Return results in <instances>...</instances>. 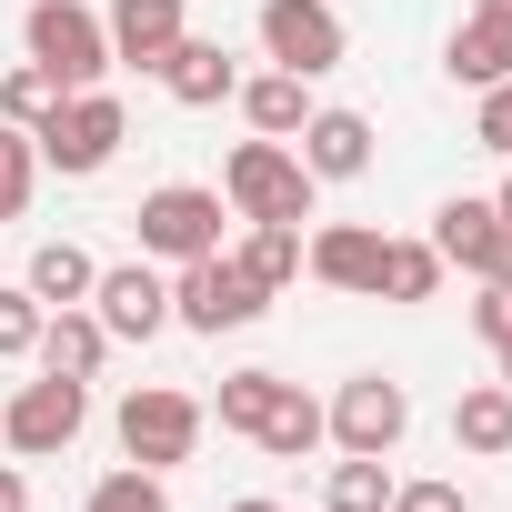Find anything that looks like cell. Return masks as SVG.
Wrapping results in <instances>:
<instances>
[{"mask_svg": "<svg viewBox=\"0 0 512 512\" xmlns=\"http://www.w3.org/2000/svg\"><path fill=\"white\" fill-rule=\"evenodd\" d=\"M41 322H51V312H41L21 282L0 292V362H31V352H41Z\"/></svg>", "mask_w": 512, "mask_h": 512, "instance_id": "29", "label": "cell"}, {"mask_svg": "<svg viewBox=\"0 0 512 512\" xmlns=\"http://www.w3.org/2000/svg\"><path fill=\"white\" fill-rule=\"evenodd\" d=\"M472 332H482L492 352L512 342V282H482V302H472Z\"/></svg>", "mask_w": 512, "mask_h": 512, "instance_id": "31", "label": "cell"}, {"mask_svg": "<svg viewBox=\"0 0 512 512\" xmlns=\"http://www.w3.org/2000/svg\"><path fill=\"white\" fill-rule=\"evenodd\" d=\"M492 211H502V221H512V181H502V191H492Z\"/></svg>", "mask_w": 512, "mask_h": 512, "instance_id": "36", "label": "cell"}, {"mask_svg": "<svg viewBox=\"0 0 512 512\" xmlns=\"http://www.w3.org/2000/svg\"><path fill=\"white\" fill-rule=\"evenodd\" d=\"M241 272L262 282V292H292V282H302V221H251Z\"/></svg>", "mask_w": 512, "mask_h": 512, "instance_id": "23", "label": "cell"}, {"mask_svg": "<svg viewBox=\"0 0 512 512\" xmlns=\"http://www.w3.org/2000/svg\"><path fill=\"white\" fill-rule=\"evenodd\" d=\"M101 31H111V71H161L191 21H181V0H111Z\"/></svg>", "mask_w": 512, "mask_h": 512, "instance_id": "14", "label": "cell"}, {"mask_svg": "<svg viewBox=\"0 0 512 512\" xmlns=\"http://www.w3.org/2000/svg\"><path fill=\"white\" fill-rule=\"evenodd\" d=\"M322 512H392V472H382V452H342L332 482H322Z\"/></svg>", "mask_w": 512, "mask_h": 512, "instance_id": "24", "label": "cell"}, {"mask_svg": "<svg viewBox=\"0 0 512 512\" xmlns=\"http://www.w3.org/2000/svg\"><path fill=\"white\" fill-rule=\"evenodd\" d=\"M472 141L512 161V81H492V91H482V111H472Z\"/></svg>", "mask_w": 512, "mask_h": 512, "instance_id": "30", "label": "cell"}, {"mask_svg": "<svg viewBox=\"0 0 512 512\" xmlns=\"http://www.w3.org/2000/svg\"><path fill=\"white\" fill-rule=\"evenodd\" d=\"M81 512H171V482L161 472H141V462H121V472H101L91 482V502Z\"/></svg>", "mask_w": 512, "mask_h": 512, "instance_id": "28", "label": "cell"}, {"mask_svg": "<svg viewBox=\"0 0 512 512\" xmlns=\"http://www.w3.org/2000/svg\"><path fill=\"white\" fill-rule=\"evenodd\" d=\"M221 512H282V502H262V492H251V502H221Z\"/></svg>", "mask_w": 512, "mask_h": 512, "instance_id": "34", "label": "cell"}, {"mask_svg": "<svg viewBox=\"0 0 512 512\" xmlns=\"http://www.w3.org/2000/svg\"><path fill=\"white\" fill-rule=\"evenodd\" d=\"M91 312H101L111 342H151V332H171V272H151V262H111V272L91 282Z\"/></svg>", "mask_w": 512, "mask_h": 512, "instance_id": "11", "label": "cell"}, {"mask_svg": "<svg viewBox=\"0 0 512 512\" xmlns=\"http://www.w3.org/2000/svg\"><path fill=\"white\" fill-rule=\"evenodd\" d=\"M151 81H161V91H171L181 111H221V101L241 91V61H231L221 41H201V31H181V41H171V61H161Z\"/></svg>", "mask_w": 512, "mask_h": 512, "instance_id": "15", "label": "cell"}, {"mask_svg": "<svg viewBox=\"0 0 512 512\" xmlns=\"http://www.w3.org/2000/svg\"><path fill=\"white\" fill-rule=\"evenodd\" d=\"M322 432L342 442V452H402V432H412V392L402 382H382V372H352L332 402H322Z\"/></svg>", "mask_w": 512, "mask_h": 512, "instance_id": "9", "label": "cell"}, {"mask_svg": "<svg viewBox=\"0 0 512 512\" xmlns=\"http://www.w3.org/2000/svg\"><path fill=\"white\" fill-rule=\"evenodd\" d=\"M91 282H101V262L81 241H41L31 251V272H21V292L41 302V312H71V302H91Z\"/></svg>", "mask_w": 512, "mask_h": 512, "instance_id": "19", "label": "cell"}, {"mask_svg": "<svg viewBox=\"0 0 512 512\" xmlns=\"http://www.w3.org/2000/svg\"><path fill=\"white\" fill-rule=\"evenodd\" d=\"M0 512H31V482H21V462H0Z\"/></svg>", "mask_w": 512, "mask_h": 512, "instance_id": "33", "label": "cell"}, {"mask_svg": "<svg viewBox=\"0 0 512 512\" xmlns=\"http://www.w3.org/2000/svg\"><path fill=\"white\" fill-rule=\"evenodd\" d=\"M312 201H322V181L302 171V151L292 141H231V161H221V211L231 221H312Z\"/></svg>", "mask_w": 512, "mask_h": 512, "instance_id": "1", "label": "cell"}, {"mask_svg": "<svg viewBox=\"0 0 512 512\" xmlns=\"http://www.w3.org/2000/svg\"><path fill=\"white\" fill-rule=\"evenodd\" d=\"M81 422H91V382H61V372H41V382H21L11 402H0V442H11L21 462L71 452V442H81Z\"/></svg>", "mask_w": 512, "mask_h": 512, "instance_id": "7", "label": "cell"}, {"mask_svg": "<svg viewBox=\"0 0 512 512\" xmlns=\"http://www.w3.org/2000/svg\"><path fill=\"white\" fill-rule=\"evenodd\" d=\"M492 362H502V392H512V342H502V352H492Z\"/></svg>", "mask_w": 512, "mask_h": 512, "instance_id": "35", "label": "cell"}, {"mask_svg": "<svg viewBox=\"0 0 512 512\" xmlns=\"http://www.w3.org/2000/svg\"><path fill=\"white\" fill-rule=\"evenodd\" d=\"M31 191H41V141L21 121H0V221H21Z\"/></svg>", "mask_w": 512, "mask_h": 512, "instance_id": "26", "label": "cell"}, {"mask_svg": "<svg viewBox=\"0 0 512 512\" xmlns=\"http://www.w3.org/2000/svg\"><path fill=\"white\" fill-rule=\"evenodd\" d=\"M272 402H282V372H262V362H251V372H221V432H262L272 422Z\"/></svg>", "mask_w": 512, "mask_h": 512, "instance_id": "25", "label": "cell"}, {"mask_svg": "<svg viewBox=\"0 0 512 512\" xmlns=\"http://www.w3.org/2000/svg\"><path fill=\"white\" fill-rule=\"evenodd\" d=\"M432 251H442V272H472V282H512V221L472 191H452L432 211Z\"/></svg>", "mask_w": 512, "mask_h": 512, "instance_id": "10", "label": "cell"}, {"mask_svg": "<svg viewBox=\"0 0 512 512\" xmlns=\"http://www.w3.org/2000/svg\"><path fill=\"white\" fill-rule=\"evenodd\" d=\"M231 101H241V121H251V131H262V141H292V131H302V121L322 111L302 71H262V81H241Z\"/></svg>", "mask_w": 512, "mask_h": 512, "instance_id": "18", "label": "cell"}, {"mask_svg": "<svg viewBox=\"0 0 512 512\" xmlns=\"http://www.w3.org/2000/svg\"><path fill=\"white\" fill-rule=\"evenodd\" d=\"M382 241H392V231H372V221H322V231L302 241V272L372 302V282H382Z\"/></svg>", "mask_w": 512, "mask_h": 512, "instance_id": "13", "label": "cell"}, {"mask_svg": "<svg viewBox=\"0 0 512 512\" xmlns=\"http://www.w3.org/2000/svg\"><path fill=\"white\" fill-rule=\"evenodd\" d=\"M392 512H462V482H392Z\"/></svg>", "mask_w": 512, "mask_h": 512, "instance_id": "32", "label": "cell"}, {"mask_svg": "<svg viewBox=\"0 0 512 512\" xmlns=\"http://www.w3.org/2000/svg\"><path fill=\"white\" fill-rule=\"evenodd\" d=\"M442 251L432 241H382V282H372V302H442Z\"/></svg>", "mask_w": 512, "mask_h": 512, "instance_id": "21", "label": "cell"}, {"mask_svg": "<svg viewBox=\"0 0 512 512\" xmlns=\"http://www.w3.org/2000/svg\"><path fill=\"white\" fill-rule=\"evenodd\" d=\"M251 442H262L272 462H302V452H322L332 432H322V402H312L302 382H282V402H272V422H262V432H251Z\"/></svg>", "mask_w": 512, "mask_h": 512, "instance_id": "22", "label": "cell"}, {"mask_svg": "<svg viewBox=\"0 0 512 512\" xmlns=\"http://www.w3.org/2000/svg\"><path fill=\"white\" fill-rule=\"evenodd\" d=\"M141 262H201V251H221V191H201V181H161V191H141Z\"/></svg>", "mask_w": 512, "mask_h": 512, "instance_id": "6", "label": "cell"}, {"mask_svg": "<svg viewBox=\"0 0 512 512\" xmlns=\"http://www.w3.org/2000/svg\"><path fill=\"white\" fill-rule=\"evenodd\" d=\"M292 151H302L312 181H362V171H372V121H362V111H312V121L292 131Z\"/></svg>", "mask_w": 512, "mask_h": 512, "instance_id": "16", "label": "cell"}, {"mask_svg": "<svg viewBox=\"0 0 512 512\" xmlns=\"http://www.w3.org/2000/svg\"><path fill=\"white\" fill-rule=\"evenodd\" d=\"M452 442H462L472 462H502V452H512V392H502V382H472V392L452 402Z\"/></svg>", "mask_w": 512, "mask_h": 512, "instance_id": "20", "label": "cell"}, {"mask_svg": "<svg viewBox=\"0 0 512 512\" xmlns=\"http://www.w3.org/2000/svg\"><path fill=\"white\" fill-rule=\"evenodd\" d=\"M442 71H452V91H492V81H512V0H472L462 31L442 41Z\"/></svg>", "mask_w": 512, "mask_h": 512, "instance_id": "12", "label": "cell"}, {"mask_svg": "<svg viewBox=\"0 0 512 512\" xmlns=\"http://www.w3.org/2000/svg\"><path fill=\"white\" fill-rule=\"evenodd\" d=\"M111 432H121V452H131L141 472H171V462L201 452V402L171 392V382H131L121 412H111Z\"/></svg>", "mask_w": 512, "mask_h": 512, "instance_id": "5", "label": "cell"}, {"mask_svg": "<svg viewBox=\"0 0 512 512\" xmlns=\"http://www.w3.org/2000/svg\"><path fill=\"white\" fill-rule=\"evenodd\" d=\"M61 111V81L41 71V61H11V71H0V121H21V131H41Z\"/></svg>", "mask_w": 512, "mask_h": 512, "instance_id": "27", "label": "cell"}, {"mask_svg": "<svg viewBox=\"0 0 512 512\" xmlns=\"http://www.w3.org/2000/svg\"><path fill=\"white\" fill-rule=\"evenodd\" d=\"M31 141H41V171H61V181H91V171H111V161H121V141H131V111H121L111 91H61V111H51Z\"/></svg>", "mask_w": 512, "mask_h": 512, "instance_id": "4", "label": "cell"}, {"mask_svg": "<svg viewBox=\"0 0 512 512\" xmlns=\"http://www.w3.org/2000/svg\"><path fill=\"white\" fill-rule=\"evenodd\" d=\"M41 372H61V382H91L101 362H111V332H101V312L91 302H71V312H51L41 322V352H31Z\"/></svg>", "mask_w": 512, "mask_h": 512, "instance_id": "17", "label": "cell"}, {"mask_svg": "<svg viewBox=\"0 0 512 512\" xmlns=\"http://www.w3.org/2000/svg\"><path fill=\"white\" fill-rule=\"evenodd\" d=\"M262 312H272V292L241 272V251H201V262H181V272H171V322H181V332H201V342L251 332Z\"/></svg>", "mask_w": 512, "mask_h": 512, "instance_id": "2", "label": "cell"}, {"mask_svg": "<svg viewBox=\"0 0 512 512\" xmlns=\"http://www.w3.org/2000/svg\"><path fill=\"white\" fill-rule=\"evenodd\" d=\"M262 61L272 71H302V81H322V71H342V51H352V31H342V11L332 0H262Z\"/></svg>", "mask_w": 512, "mask_h": 512, "instance_id": "8", "label": "cell"}, {"mask_svg": "<svg viewBox=\"0 0 512 512\" xmlns=\"http://www.w3.org/2000/svg\"><path fill=\"white\" fill-rule=\"evenodd\" d=\"M21 51L61 91H101V71H111V31H101L91 0H31V11H21Z\"/></svg>", "mask_w": 512, "mask_h": 512, "instance_id": "3", "label": "cell"}]
</instances>
